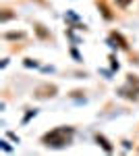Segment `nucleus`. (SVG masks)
Returning <instances> with one entry per match:
<instances>
[{
	"label": "nucleus",
	"mask_w": 139,
	"mask_h": 156,
	"mask_svg": "<svg viewBox=\"0 0 139 156\" xmlns=\"http://www.w3.org/2000/svg\"><path fill=\"white\" fill-rule=\"evenodd\" d=\"M73 135H75V129L73 127H56V129L48 131L42 137V142L48 148H67L73 142Z\"/></svg>",
	"instance_id": "obj_1"
},
{
	"label": "nucleus",
	"mask_w": 139,
	"mask_h": 156,
	"mask_svg": "<svg viewBox=\"0 0 139 156\" xmlns=\"http://www.w3.org/2000/svg\"><path fill=\"white\" fill-rule=\"evenodd\" d=\"M131 81H129L127 85H125V87H120V90H118V94H120V96H125V98H129V100H137L139 98V85L137 87H131Z\"/></svg>",
	"instance_id": "obj_2"
},
{
	"label": "nucleus",
	"mask_w": 139,
	"mask_h": 156,
	"mask_svg": "<svg viewBox=\"0 0 139 156\" xmlns=\"http://www.w3.org/2000/svg\"><path fill=\"white\" fill-rule=\"evenodd\" d=\"M110 42H116V44H118V48H123V50L129 48V42L120 36L118 31H112V34H110ZM116 44H114V46H116Z\"/></svg>",
	"instance_id": "obj_3"
},
{
	"label": "nucleus",
	"mask_w": 139,
	"mask_h": 156,
	"mask_svg": "<svg viewBox=\"0 0 139 156\" xmlns=\"http://www.w3.org/2000/svg\"><path fill=\"white\" fill-rule=\"evenodd\" d=\"M96 142H98V144L102 146V148H104L106 152H112V150H114V148H112V146H110V142H108V140H106L104 135H96Z\"/></svg>",
	"instance_id": "obj_4"
},
{
	"label": "nucleus",
	"mask_w": 139,
	"mask_h": 156,
	"mask_svg": "<svg viewBox=\"0 0 139 156\" xmlns=\"http://www.w3.org/2000/svg\"><path fill=\"white\" fill-rule=\"evenodd\" d=\"M100 11L104 12V17H106V19H112V12L108 11V6H106L104 2H102V4H100Z\"/></svg>",
	"instance_id": "obj_5"
},
{
	"label": "nucleus",
	"mask_w": 139,
	"mask_h": 156,
	"mask_svg": "<svg viewBox=\"0 0 139 156\" xmlns=\"http://www.w3.org/2000/svg\"><path fill=\"white\" fill-rule=\"evenodd\" d=\"M131 2H133V0H116V4H118V6H123V9H125V6H129Z\"/></svg>",
	"instance_id": "obj_6"
},
{
	"label": "nucleus",
	"mask_w": 139,
	"mask_h": 156,
	"mask_svg": "<svg viewBox=\"0 0 139 156\" xmlns=\"http://www.w3.org/2000/svg\"><path fill=\"white\" fill-rule=\"evenodd\" d=\"M6 37H9V40H15V37H23V34H21V31H17V34H6Z\"/></svg>",
	"instance_id": "obj_7"
},
{
	"label": "nucleus",
	"mask_w": 139,
	"mask_h": 156,
	"mask_svg": "<svg viewBox=\"0 0 139 156\" xmlns=\"http://www.w3.org/2000/svg\"><path fill=\"white\" fill-rule=\"evenodd\" d=\"M35 29H37V34H40V37H48V34L44 31V29H42V25H37Z\"/></svg>",
	"instance_id": "obj_8"
},
{
	"label": "nucleus",
	"mask_w": 139,
	"mask_h": 156,
	"mask_svg": "<svg viewBox=\"0 0 139 156\" xmlns=\"http://www.w3.org/2000/svg\"><path fill=\"white\" fill-rule=\"evenodd\" d=\"M11 17H12V12H4V15H2V23H4V21H9Z\"/></svg>",
	"instance_id": "obj_9"
}]
</instances>
